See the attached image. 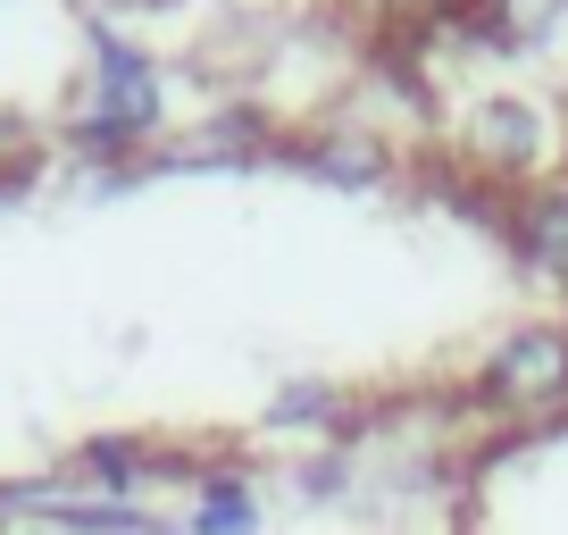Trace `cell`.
<instances>
[{
    "instance_id": "1",
    "label": "cell",
    "mask_w": 568,
    "mask_h": 535,
    "mask_svg": "<svg viewBox=\"0 0 568 535\" xmlns=\"http://www.w3.org/2000/svg\"><path fill=\"white\" fill-rule=\"evenodd\" d=\"M168 118V75L151 51H134L125 34H92V92H84V118L68 125V151L75 160H134Z\"/></svg>"
},
{
    "instance_id": "2",
    "label": "cell",
    "mask_w": 568,
    "mask_h": 535,
    "mask_svg": "<svg viewBox=\"0 0 568 535\" xmlns=\"http://www.w3.org/2000/svg\"><path fill=\"white\" fill-rule=\"evenodd\" d=\"M477 402L494 411H551L568 402V326H518L494 343V360L477 369Z\"/></svg>"
},
{
    "instance_id": "3",
    "label": "cell",
    "mask_w": 568,
    "mask_h": 535,
    "mask_svg": "<svg viewBox=\"0 0 568 535\" xmlns=\"http://www.w3.org/2000/svg\"><path fill=\"white\" fill-rule=\"evenodd\" d=\"M460 151L477 168H494V176H535V168L551 160V118L527 101V92H494V101L468 109Z\"/></svg>"
},
{
    "instance_id": "4",
    "label": "cell",
    "mask_w": 568,
    "mask_h": 535,
    "mask_svg": "<svg viewBox=\"0 0 568 535\" xmlns=\"http://www.w3.org/2000/svg\"><path fill=\"white\" fill-rule=\"evenodd\" d=\"M518 260L544 276V285H568V176L535 184L518 201Z\"/></svg>"
},
{
    "instance_id": "5",
    "label": "cell",
    "mask_w": 568,
    "mask_h": 535,
    "mask_svg": "<svg viewBox=\"0 0 568 535\" xmlns=\"http://www.w3.org/2000/svg\"><path fill=\"white\" fill-rule=\"evenodd\" d=\"M75 477L101 502H125V494H142V485L160 477V444H142V435H92V444L75 452Z\"/></svg>"
},
{
    "instance_id": "6",
    "label": "cell",
    "mask_w": 568,
    "mask_h": 535,
    "mask_svg": "<svg viewBox=\"0 0 568 535\" xmlns=\"http://www.w3.org/2000/svg\"><path fill=\"white\" fill-rule=\"evenodd\" d=\"M293 160L310 168V176H326V184H385V168H393V151L376 143V134H352V125H335V134H310V143H293Z\"/></svg>"
},
{
    "instance_id": "7",
    "label": "cell",
    "mask_w": 568,
    "mask_h": 535,
    "mask_svg": "<svg viewBox=\"0 0 568 535\" xmlns=\"http://www.w3.org/2000/svg\"><path fill=\"white\" fill-rule=\"evenodd\" d=\"M184 535H260V485H251L243 468H210V477L193 485Z\"/></svg>"
},
{
    "instance_id": "8",
    "label": "cell",
    "mask_w": 568,
    "mask_h": 535,
    "mask_svg": "<svg viewBox=\"0 0 568 535\" xmlns=\"http://www.w3.org/2000/svg\"><path fill=\"white\" fill-rule=\"evenodd\" d=\"M560 18H568V0H485V26H494V42H544Z\"/></svg>"
},
{
    "instance_id": "9",
    "label": "cell",
    "mask_w": 568,
    "mask_h": 535,
    "mask_svg": "<svg viewBox=\"0 0 568 535\" xmlns=\"http://www.w3.org/2000/svg\"><path fill=\"white\" fill-rule=\"evenodd\" d=\"M343 418V393L335 385H284L276 411H267V427H335Z\"/></svg>"
},
{
    "instance_id": "10",
    "label": "cell",
    "mask_w": 568,
    "mask_h": 535,
    "mask_svg": "<svg viewBox=\"0 0 568 535\" xmlns=\"http://www.w3.org/2000/svg\"><path fill=\"white\" fill-rule=\"evenodd\" d=\"M343 477H352L343 461H310L302 468V494H343Z\"/></svg>"
},
{
    "instance_id": "11",
    "label": "cell",
    "mask_w": 568,
    "mask_h": 535,
    "mask_svg": "<svg viewBox=\"0 0 568 535\" xmlns=\"http://www.w3.org/2000/svg\"><path fill=\"white\" fill-rule=\"evenodd\" d=\"M0 535H18V527H0Z\"/></svg>"
}]
</instances>
